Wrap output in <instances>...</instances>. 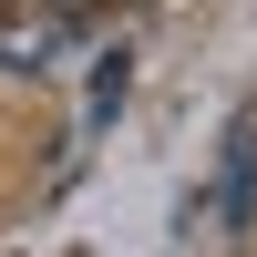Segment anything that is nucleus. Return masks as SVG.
<instances>
[{
    "instance_id": "1",
    "label": "nucleus",
    "mask_w": 257,
    "mask_h": 257,
    "mask_svg": "<svg viewBox=\"0 0 257 257\" xmlns=\"http://www.w3.org/2000/svg\"><path fill=\"white\" fill-rule=\"evenodd\" d=\"M216 216H226V226H247V216H257V123H237V134H226V165H216Z\"/></svg>"
},
{
    "instance_id": "2",
    "label": "nucleus",
    "mask_w": 257,
    "mask_h": 257,
    "mask_svg": "<svg viewBox=\"0 0 257 257\" xmlns=\"http://www.w3.org/2000/svg\"><path fill=\"white\" fill-rule=\"evenodd\" d=\"M62 11H72V0H62Z\"/></svg>"
}]
</instances>
